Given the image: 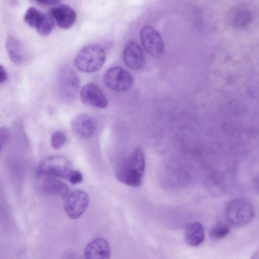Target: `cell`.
Returning a JSON list of instances; mask_svg holds the SVG:
<instances>
[{
	"mask_svg": "<svg viewBox=\"0 0 259 259\" xmlns=\"http://www.w3.org/2000/svg\"><path fill=\"white\" fill-rule=\"evenodd\" d=\"M250 17V14L247 11H240L236 14L233 22L238 26H243L249 23Z\"/></svg>",
	"mask_w": 259,
	"mask_h": 259,
	"instance_id": "obj_20",
	"label": "cell"
},
{
	"mask_svg": "<svg viewBox=\"0 0 259 259\" xmlns=\"http://www.w3.org/2000/svg\"><path fill=\"white\" fill-rule=\"evenodd\" d=\"M186 243L193 246L201 244L204 240L205 233L203 225L199 222H193L187 226L185 231Z\"/></svg>",
	"mask_w": 259,
	"mask_h": 259,
	"instance_id": "obj_17",
	"label": "cell"
},
{
	"mask_svg": "<svg viewBox=\"0 0 259 259\" xmlns=\"http://www.w3.org/2000/svg\"><path fill=\"white\" fill-rule=\"evenodd\" d=\"M89 203L88 193L82 190H77L68 196L65 203V210L70 219H77L84 212Z\"/></svg>",
	"mask_w": 259,
	"mask_h": 259,
	"instance_id": "obj_9",
	"label": "cell"
},
{
	"mask_svg": "<svg viewBox=\"0 0 259 259\" xmlns=\"http://www.w3.org/2000/svg\"><path fill=\"white\" fill-rule=\"evenodd\" d=\"M38 3L44 5H51L59 2L60 0H35Z\"/></svg>",
	"mask_w": 259,
	"mask_h": 259,
	"instance_id": "obj_24",
	"label": "cell"
},
{
	"mask_svg": "<svg viewBox=\"0 0 259 259\" xmlns=\"http://www.w3.org/2000/svg\"><path fill=\"white\" fill-rule=\"evenodd\" d=\"M67 179L71 184L75 185L82 182L83 176L79 171L72 170L69 174Z\"/></svg>",
	"mask_w": 259,
	"mask_h": 259,
	"instance_id": "obj_22",
	"label": "cell"
},
{
	"mask_svg": "<svg viewBox=\"0 0 259 259\" xmlns=\"http://www.w3.org/2000/svg\"><path fill=\"white\" fill-rule=\"evenodd\" d=\"M24 20L30 27L34 28L41 36H47L52 31L54 21L50 15L40 12L34 7H30L26 11Z\"/></svg>",
	"mask_w": 259,
	"mask_h": 259,
	"instance_id": "obj_8",
	"label": "cell"
},
{
	"mask_svg": "<svg viewBox=\"0 0 259 259\" xmlns=\"http://www.w3.org/2000/svg\"><path fill=\"white\" fill-rule=\"evenodd\" d=\"M79 94L82 102L88 106L99 108H105L107 106L108 101L105 94L95 83L83 85Z\"/></svg>",
	"mask_w": 259,
	"mask_h": 259,
	"instance_id": "obj_10",
	"label": "cell"
},
{
	"mask_svg": "<svg viewBox=\"0 0 259 259\" xmlns=\"http://www.w3.org/2000/svg\"><path fill=\"white\" fill-rule=\"evenodd\" d=\"M6 48L11 61L16 64L21 65L25 59L23 47L19 40L12 35H9L6 41Z\"/></svg>",
	"mask_w": 259,
	"mask_h": 259,
	"instance_id": "obj_16",
	"label": "cell"
},
{
	"mask_svg": "<svg viewBox=\"0 0 259 259\" xmlns=\"http://www.w3.org/2000/svg\"><path fill=\"white\" fill-rule=\"evenodd\" d=\"M123 59L125 65L134 70L141 69L145 63V57L142 49L134 41L128 42L125 46Z\"/></svg>",
	"mask_w": 259,
	"mask_h": 259,
	"instance_id": "obj_12",
	"label": "cell"
},
{
	"mask_svg": "<svg viewBox=\"0 0 259 259\" xmlns=\"http://www.w3.org/2000/svg\"><path fill=\"white\" fill-rule=\"evenodd\" d=\"M104 81L106 85L113 91L126 92L131 89L134 79L131 74L124 69L114 67L105 73Z\"/></svg>",
	"mask_w": 259,
	"mask_h": 259,
	"instance_id": "obj_6",
	"label": "cell"
},
{
	"mask_svg": "<svg viewBox=\"0 0 259 259\" xmlns=\"http://www.w3.org/2000/svg\"><path fill=\"white\" fill-rule=\"evenodd\" d=\"M72 170L70 162L61 155H52L39 164L37 172L40 175L55 176L67 179Z\"/></svg>",
	"mask_w": 259,
	"mask_h": 259,
	"instance_id": "obj_5",
	"label": "cell"
},
{
	"mask_svg": "<svg viewBox=\"0 0 259 259\" xmlns=\"http://www.w3.org/2000/svg\"><path fill=\"white\" fill-rule=\"evenodd\" d=\"M106 58L104 48L96 44L87 45L77 53L74 59L76 68L84 73H93L103 66Z\"/></svg>",
	"mask_w": 259,
	"mask_h": 259,
	"instance_id": "obj_2",
	"label": "cell"
},
{
	"mask_svg": "<svg viewBox=\"0 0 259 259\" xmlns=\"http://www.w3.org/2000/svg\"><path fill=\"white\" fill-rule=\"evenodd\" d=\"M49 15L58 26L66 29L72 27L76 20V13L70 6L61 5L51 9Z\"/></svg>",
	"mask_w": 259,
	"mask_h": 259,
	"instance_id": "obj_13",
	"label": "cell"
},
{
	"mask_svg": "<svg viewBox=\"0 0 259 259\" xmlns=\"http://www.w3.org/2000/svg\"><path fill=\"white\" fill-rule=\"evenodd\" d=\"M258 187H259V182H258Z\"/></svg>",
	"mask_w": 259,
	"mask_h": 259,
	"instance_id": "obj_26",
	"label": "cell"
},
{
	"mask_svg": "<svg viewBox=\"0 0 259 259\" xmlns=\"http://www.w3.org/2000/svg\"><path fill=\"white\" fill-rule=\"evenodd\" d=\"M145 158L143 150L135 149L120 164L115 172L117 180L125 185L139 187L143 180Z\"/></svg>",
	"mask_w": 259,
	"mask_h": 259,
	"instance_id": "obj_1",
	"label": "cell"
},
{
	"mask_svg": "<svg viewBox=\"0 0 259 259\" xmlns=\"http://www.w3.org/2000/svg\"><path fill=\"white\" fill-rule=\"evenodd\" d=\"M41 190L48 195L66 196L69 192L67 185L63 182L55 178H47L41 184Z\"/></svg>",
	"mask_w": 259,
	"mask_h": 259,
	"instance_id": "obj_15",
	"label": "cell"
},
{
	"mask_svg": "<svg viewBox=\"0 0 259 259\" xmlns=\"http://www.w3.org/2000/svg\"><path fill=\"white\" fill-rule=\"evenodd\" d=\"M230 231L229 227L226 225L218 224L211 228L209 234L212 239L220 240L228 236Z\"/></svg>",
	"mask_w": 259,
	"mask_h": 259,
	"instance_id": "obj_18",
	"label": "cell"
},
{
	"mask_svg": "<svg viewBox=\"0 0 259 259\" xmlns=\"http://www.w3.org/2000/svg\"><path fill=\"white\" fill-rule=\"evenodd\" d=\"M253 256V258H259V250L256 251Z\"/></svg>",
	"mask_w": 259,
	"mask_h": 259,
	"instance_id": "obj_25",
	"label": "cell"
},
{
	"mask_svg": "<svg viewBox=\"0 0 259 259\" xmlns=\"http://www.w3.org/2000/svg\"><path fill=\"white\" fill-rule=\"evenodd\" d=\"M8 73L5 68L2 65L0 66V82L2 83L5 82L8 79Z\"/></svg>",
	"mask_w": 259,
	"mask_h": 259,
	"instance_id": "obj_23",
	"label": "cell"
},
{
	"mask_svg": "<svg viewBox=\"0 0 259 259\" xmlns=\"http://www.w3.org/2000/svg\"><path fill=\"white\" fill-rule=\"evenodd\" d=\"M255 211L252 205L243 199H236L228 205L226 210L227 221L233 226L242 227L254 219Z\"/></svg>",
	"mask_w": 259,
	"mask_h": 259,
	"instance_id": "obj_3",
	"label": "cell"
},
{
	"mask_svg": "<svg viewBox=\"0 0 259 259\" xmlns=\"http://www.w3.org/2000/svg\"><path fill=\"white\" fill-rule=\"evenodd\" d=\"M110 245L105 239L96 238L90 241L84 249V256L87 259H108L110 258Z\"/></svg>",
	"mask_w": 259,
	"mask_h": 259,
	"instance_id": "obj_14",
	"label": "cell"
},
{
	"mask_svg": "<svg viewBox=\"0 0 259 259\" xmlns=\"http://www.w3.org/2000/svg\"><path fill=\"white\" fill-rule=\"evenodd\" d=\"M140 37L145 51L154 58L161 56L164 51V45L159 32L152 26L145 25L141 29Z\"/></svg>",
	"mask_w": 259,
	"mask_h": 259,
	"instance_id": "obj_7",
	"label": "cell"
},
{
	"mask_svg": "<svg viewBox=\"0 0 259 259\" xmlns=\"http://www.w3.org/2000/svg\"><path fill=\"white\" fill-rule=\"evenodd\" d=\"M71 126L76 135L85 139L92 138L96 131L95 120L91 115L86 113L76 116L72 120Z\"/></svg>",
	"mask_w": 259,
	"mask_h": 259,
	"instance_id": "obj_11",
	"label": "cell"
},
{
	"mask_svg": "<svg viewBox=\"0 0 259 259\" xmlns=\"http://www.w3.org/2000/svg\"><path fill=\"white\" fill-rule=\"evenodd\" d=\"M66 136L61 131L55 132L51 136V143L52 147L55 149H59L65 143Z\"/></svg>",
	"mask_w": 259,
	"mask_h": 259,
	"instance_id": "obj_19",
	"label": "cell"
},
{
	"mask_svg": "<svg viewBox=\"0 0 259 259\" xmlns=\"http://www.w3.org/2000/svg\"><path fill=\"white\" fill-rule=\"evenodd\" d=\"M10 132L7 127L3 126L1 127L0 141L1 150H2L3 148L8 143L10 139Z\"/></svg>",
	"mask_w": 259,
	"mask_h": 259,
	"instance_id": "obj_21",
	"label": "cell"
},
{
	"mask_svg": "<svg viewBox=\"0 0 259 259\" xmlns=\"http://www.w3.org/2000/svg\"><path fill=\"white\" fill-rule=\"evenodd\" d=\"M59 96L66 103L73 102L77 97L79 89V79L75 70L69 66L62 67L57 79Z\"/></svg>",
	"mask_w": 259,
	"mask_h": 259,
	"instance_id": "obj_4",
	"label": "cell"
}]
</instances>
